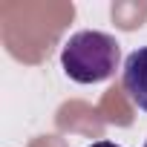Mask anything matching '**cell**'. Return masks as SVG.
Segmentation results:
<instances>
[{
	"label": "cell",
	"instance_id": "1",
	"mask_svg": "<svg viewBox=\"0 0 147 147\" xmlns=\"http://www.w3.org/2000/svg\"><path fill=\"white\" fill-rule=\"evenodd\" d=\"M121 46L113 35L84 29L75 32L61 49V66L75 84H101L118 69Z\"/></svg>",
	"mask_w": 147,
	"mask_h": 147
},
{
	"label": "cell",
	"instance_id": "2",
	"mask_svg": "<svg viewBox=\"0 0 147 147\" xmlns=\"http://www.w3.org/2000/svg\"><path fill=\"white\" fill-rule=\"evenodd\" d=\"M121 84L124 92L130 95V101L147 113V46L136 49L127 55L124 61V72H121Z\"/></svg>",
	"mask_w": 147,
	"mask_h": 147
},
{
	"label": "cell",
	"instance_id": "3",
	"mask_svg": "<svg viewBox=\"0 0 147 147\" xmlns=\"http://www.w3.org/2000/svg\"><path fill=\"white\" fill-rule=\"evenodd\" d=\"M90 147H121V144H113V141H95V144H90Z\"/></svg>",
	"mask_w": 147,
	"mask_h": 147
},
{
	"label": "cell",
	"instance_id": "4",
	"mask_svg": "<svg viewBox=\"0 0 147 147\" xmlns=\"http://www.w3.org/2000/svg\"><path fill=\"white\" fill-rule=\"evenodd\" d=\"M144 147H147V144H144Z\"/></svg>",
	"mask_w": 147,
	"mask_h": 147
}]
</instances>
